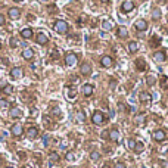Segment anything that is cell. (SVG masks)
Segmentation results:
<instances>
[{
    "mask_svg": "<svg viewBox=\"0 0 168 168\" xmlns=\"http://www.w3.org/2000/svg\"><path fill=\"white\" fill-rule=\"evenodd\" d=\"M9 16H10L12 19H18V18L21 16V10H19L18 8H12V9H9Z\"/></svg>",
    "mask_w": 168,
    "mask_h": 168,
    "instance_id": "cell-20",
    "label": "cell"
},
{
    "mask_svg": "<svg viewBox=\"0 0 168 168\" xmlns=\"http://www.w3.org/2000/svg\"><path fill=\"white\" fill-rule=\"evenodd\" d=\"M0 49H2V43H0Z\"/></svg>",
    "mask_w": 168,
    "mask_h": 168,
    "instance_id": "cell-51",
    "label": "cell"
},
{
    "mask_svg": "<svg viewBox=\"0 0 168 168\" xmlns=\"http://www.w3.org/2000/svg\"><path fill=\"white\" fill-rule=\"evenodd\" d=\"M71 81H72L74 84H77V83L80 81V78H78V77H71Z\"/></svg>",
    "mask_w": 168,
    "mask_h": 168,
    "instance_id": "cell-41",
    "label": "cell"
},
{
    "mask_svg": "<svg viewBox=\"0 0 168 168\" xmlns=\"http://www.w3.org/2000/svg\"><path fill=\"white\" fill-rule=\"evenodd\" d=\"M9 115H10L12 118H16V119H18V118L22 116V111H21L19 108H12L10 112H9Z\"/></svg>",
    "mask_w": 168,
    "mask_h": 168,
    "instance_id": "cell-21",
    "label": "cell"
},
{
    "mask_svg": "<svg viewBox=\"0 0 168 168\" xmlns=\"http://www.w3.org/2000/svg\"><path fill=\"white\" fill-rule=\"evenodd\" d=\"M47 143H49V136H43V145L47 146Z\"/></svg>",
    "mask_w": 168,
    "mask_h": 168,
    "instance_id": "cell-39",
    "label": "cell"
},
{
    "mask_svg": "<svg viewBox=\"0 0 168 168\" xmlns=\"http://www.w3.org/2000/svg\"><path fill=\"white\" fill-rule=\"evenodd\" d=\"M102 28H103L105 31H106V30H108V31L112 30V22H111V21H103V22H102Z\"/></svg>",
    "mask_w": 168,
    "mask_h": 168,
    "instance_id": "cell-29",
    "label": "cell"
},
{
    "mask_svg": "<svg viewBox=\"0 0 168 168\" xmlns=\"http://www.w3.org/2000/svg\"><path fill=\"white\" fill-rule=\"evenodd\" d=\"M58 58V52L56 50H53V59H56Z\"/></svg>",
    "mask_w": 168,
    "mask_h": 168,
    "instance_id": "cell-45",
    "label": "cell"
},
{
    "mask_svg": "<svg viewBox=\"0 0 168 168\" xmlns=\"http://www.w3.org/2000/svg\"><path fill=\"white\" fill-rule=\"evenodd\" d=\"M77 119H78V123H84L86 121V114L84 112H77Z\"/></svg>",
    "mask_w": 168,
    "mask_h": 168,
    "instance_id": "cell-34",
    "label": "cell"
},
{
    "mask_svg": "<svg viewBox=\"0 0 168 168\" xmlns=\"http://www.w3.org/2000/svg\"><path fill=\"white\" fill-rule=\"evenodd\" d=\"M59 159H61V156H59L58 152H50V153H49V161H52V162H58Z\"/></svg>",
    "mask_w": 168,
    "mask_h": 168,
    "instance_id": "cell-27",
    "label": "cell"
},
{
    "mask_svg": "<svg viewBox=\"0 0 168 168\" xmlns=\"http://www.w3.org/2000/svg\"><path fill=\"white\" fill-rule=\"evenodd\" d=\"M137 50H139L137 41H130V43H128V52H130V53H136Z\"/></svg>",
    "mask_w": 168,
    "mask_h": 168,
    "instance_id": "cell-23",
    "label": "cell"
},
{
    "mask_svg": "<svg viewBox=\"0 0 168 168\" xmlns=\"http://www.w3.org/2000/svg\"><path fill=\"white\" fill-rule=\"evenodd\" d=\"M22 133H24V128H22V125H21V124H15V125L12 127V134H13L15 137L22 136Z\"/></svg>",
    "mask_w": 168,
    "mask_h": 168,
    "instance_id": "cell-13",
    "label": "cell"
},
{
    "mask_svg": "<svg viewBox=\"0 0 168 168\" xmlns=\"http://www.w3.org/2000/svg\"><path fill=\"white\" fill-rule=\"evenodd\" d=\"M103 168H109V167H103Z\"/></svg>",
    "mask_w": 168,
    "mask_h": 168,
    "instance_id": "cell-53",
    "label": "cell"
},
{
    "mask_svg": "<svg viewBox=\"0 0 168 168\" xmlns=\"http://www.w3.org/2000/svg\"><path fill=\"white\" fill-rule=\"evenodd\" d=\"M116 36L118 37H121V38H125L128 36V30L125 27H118L116 28Z\"/></svg>",
    "mask_w": 168,
    "mask_h": 168,
    "instance_id": "cell-14",
    "label": "cell"
},
{
    "mask_svg": "<svg viewBox=\"0 0 168 168\" xmlns=\"http://www.w3.org/2000/svg\"><path fill=\"white\" fill-rule=\"evenodd\" d=\"M18 46H22V43L16 37H12L10 38V47H18Z\"/></svg>",
    "mask_w": 168,
    "mask_h": 168,
    "instance_id": "cell-30",
    "label": "cell"
},
{
    "mask_svg": "<svg viewBox=\"0 0 168 168\" xmlns=\"http://www.w3.org/2000/svg\"><path fill=\"white\" fill-rule=\"evenodd\" d=\"M152 18H153V19H159V18H161V10H159V9H155L153 13H152Z\"/></svg>",
    "mask_w": 168,
    "mask_h": 168,
    "instance_id": "cell-37",
    "label": "cell"
},
{
    "mask_svg": "<svg viewBox=\"0 0 168 168\" xmlns=\"http://www.w3.org/2000/svg\"><path fill=\"white\" fill-rule=\"evenodd\" d=\"M102 2H103V3H105V2H109V0H102Z\"/></svg>",
    "mask_w": 168,
    "mask_h": 168,
    "instance_id": "cell-49",
    "label": "cell"
},
{
    "mask_svg": "<svg viewBox=\"0 0 168 168\" xmlns=\"http://www.w3.org/2000/svg\"><path fill=\"white\" fill-rule=\"evenodd\" d=\"M27 136H28L30 139H36V137L38 136V128H37V127H30V128L27 130Z\"/></svg>",
    "mask_w": 168,
    "mask_h": 168,
    "instance_id": "cell-17",
    "label": "cell"
},
{
    "mask_svg": "<svg viewBox=\"0 0 168 168\" xmlns=\"http://www.w3.org/2000/svg\"><path fill=\"white\" fill-rule=\"evenodd\" d=\"M146 83H148L149 87H152V86L156 83V78H155L153 75H148V77H146Z\"/></svg>",
    "mask_w": 168,
    "mask_h": 168,
    "instance_id": "cell-31",
    "label": "cell"
},
{
    "mask_svg": "<svg viewBox=\"0 0 168 168\" xmlns=\"http://www.w3.org/2000/svg\"><path fill=\"white\" fill-rule=\"evenodd\" d=\"M99 158H100V153H99V152H96V151L90 152V159H91V161H99Z\"/></svg>",
    "mask_w": 168,
    "mask_h": 168,
    "instance_id": "cell-32",
    "label": "cell"
},
{
    "mask_svg": "<svg viewBox=\"0 0 168 168\" xmlns=\"http://www.w3.org/2000/svg\"><path fill=\"white\" fill-rule=\"evenodd\" d=\"M133 9H134V3L131 2V0H125V2H123L121 10H123L124 13H128V12H131Z\"/></svg>",
    "mask_w": 168,
    "mask_h": 168,
    "instance_id": "cell-6",
    "label": "cell"
},
{
    "mask_svg": "<svg viewBox=\"0 0 168 168\" xmlns=\"http://www.w3.org/2000/svg\"><path fill=\"white\" fill-rule=\"evenodd\" d=\"M22 74H24V71H22L21 66H15V68L10 71V77H12V78H21Z\"/></svg>",
    "mask_w": 168,
    "mask_h": 168,
    "instance_id": "cell-10",
    "label": "cell"
},
{
    "mask_svg": "<svg viewBox=\"0 0 168 168\" xmlns=\"http://www.w3.org/2000/svg\"><path fill=\"white\" fill-rule=\"evenodd\" d=\"M21 37L25 38V40L31 38V37H33V30H31V28H24V30L21 31Z\"/></svg>",
    "mask_w": 168,
    "mask_h": 168,
    "instance_id": "cell-18",
    "label": "cell"
},
{
    "mask_svg": "<svg viewBox=\"0 0 168 168\" xmlns=\"http://www.w3.org/2000/svg\"><path fill=\"white\" fill-rule=\"evenodd\" d=\"M65 158H66V161H74V153L72 152H66V155H65Z\"/></svg>",
    "mask_w": 168,
    "mask_h": 168,
    "instance_id": "cell-38",
    "label": "cell"
},
{
    "mask_svg": "<svg viewBox=\"0 0 168 168\" xmlns=\"http://www.w3.org/2000/svg\"><path fill=\"white\" fill-rule=\"evenodd\" d=\"M143 149H145V145H143L142 142H137V143H136V148H134V152H136V153H142Z\"/></svg>",
    "mask_w": 168,
    "mask_h": 168,
    "instance_id": "cell-28",
    "label": "cell"
},
{
    "mask_svg": "<svg viewBox=\"0 0 168 168\" xmlns=\"http://www.w3.org/2000/svg\"><path fill=\"white\" fill-rule=\"evenodd\" d=\"M139 99H140V102H142L143 105H151V102H152V94H151L149 91H142L140 96H139Z\"/></svg>",
    "mask_w": 168,
    "mask_h": 168,
    "instance_id": "cell-3",
    "label": "cell"
},
{
    "mask_svg": "<svg viewBox=\"0 0 168 168\" xmlns=\"http://www.w3.org/2000/svg\"><path fill=\"white\" fill-rule=\"evenodd\" d=\"M153 59L161 63V62H164V61L167 59V55H165V52L159 50V52H155V53H153Z\"/></svg>",
    "mask_w": 168,
    "mask_h": 168,
    "instance_id": "cell-12",
    "label": "cell"
},
{
    "mask_svg": "<svg viewBox=\"0 0 168 168\" xmlns=\"http://www.w3.org/2000/svg\"><path fill=\"white\" fill-rule=\"evenodd\" d=\"M91 121H93V124H96V125H100V124H103V121H105V116H103V114H102L100 111H94L93 115H91Z\"/></svg>",
    "mask_w": 168,
    "mask_h": 168,
    "instance_id": "cell-2",
    "label": "cell"
},
{
    "mask_svg": "<svg viewBox=\"0 0 168 168\" xmlns=\"http://www.w3.org/2000/svg\"><path fill=\"white\" fill-rule=\"evenodd\" d=\"M77 61H78V58H77L75 53H66V56H65V63H66L68 66H74V65L77 63Z\"/></svg>",
    "mask_w": 168,
    "mask_h": 168,
    "instance_id": "cell-4",
    "label": "cell"
},
{
    "mask_svg": "<svg viewBox=\"0 0 168 168\" xmlns=\"http://www.w3.org/2000/svg\"><path fill=\"white\" fill-rule=\"evenodd\" d=\"M36 43L40 44V46H44V44L49 43V37H47L44 33H38V34H37V38H36Z\"/></svg>",
    "mask_w": 168,
    "mask_h": 168,
    "instance_id": "cell-7",
    "label": "cell"
},
{
    "mask_svg": "<svg viewBox=\"0 0 168 168\" xmlns=\"http://www.w3.org/2000/svg\"><path fill=\"white\" fill-rule=\"evenodd\" d=\"M136 140H133V139H130L128 142H127V146H128V149H131V151H134V148H136Z\"/></svg>",
    "mask_w": 168,
    "mask_h": 168,
    "instance_id": "cell-35",
    "label": "cell"
},
{
    "mask_svg": "<svg viewBox=\"0 0 168 168\" xmlns=\"http://www.w3.org/2000/svg\"><path fill=\"white\" fill-rule=\"evenodd\" d=\"M61 149H66V142H62V145H61Z\"/></svg>",
    "mask_w": 168,
    "mask_h": 168,
    "instance_id": "cell-44",
    "label": "cell"
},
{
    "mask_svg": "<svg viewBox=\"0 0 168 168\" xmlns=\"http://www.w3.org/2000/svg\"><path fill=\"white\" fill-rule=\"evenodd\" d=\"M8 106H9V102H8L6 99H0V108L5 109V108H8Z\"/></svg>",
    "mask_w": 168,
    "mask_h": 168,
    "instance_id": "cell-36",
    "label": "cell"
},
{
    "mask_svg": "<svg viewBox=\"0 0 168 168\" xmlns=\"http://www.w3.org/2000/svg\"><path fill=\"white\" fill-rule=\"evenodd\" d=\"M134 27H136L137 31H146V30H148V22H146L145 19H140V21H137V22L134 24Z\"/></svg>",
    "mask_w": 168,
    "mask_h": 168,
    "instance_id": "cell-9",
    "label": "cell"
},
{
    "mask_svg": "<svg viewBox=\"0 0 168 168\" xmlns=\"http://www.w3.org/2000/svg\"><path fill=\"white\" fill-rule=\"evenodd\" d=\"M109 139H111L112 142H118V140H119V131H118L116 128H112V130L109 131Z\"/></svg>",
    "mask_w": 168,
    "mask_h": 168,
    "instance_id": "cell-22",
    "label": "cell"
},
{
    "mask_svg": "<svg viewBox=\"0 0 168 168\" xmlns=\"http://www.w3.org/2000/svg\"><path fill=\"white\" fill-rule=\"evenodd\" d=\"M93 90H94V87H93L91 84H84V86H83V94H84V96H91V94H93Z\"/></svg>",
    "mask_w": 168,
    "mask_h": 168,
    "instance_id": "cell-16",
    "label": "cell"
},
{
    "mask_svg": "<svg viewBox=\"0 0 168 168\" xmlns=\"http://www.w3.org/2000/svg\"><path fill=\"white\" fill-rule=\"evenodd\" d=\"M13 2H21V0H13Z\"/></svg>",
    "mask_w": 168,
    "mask_h": 168,
    "instance_id": "cell-50",
    "label": "cell"
},
{
    "mask_svg": "<svg viewBox=\"0 0 168 168\" xmlns=\"http://www.w3.org/2000/svg\"><path fill=\"white\" fill-rule=\"evenodd\" d=\"M159 41H161V40H159V37H156V38L153 37V40H152V43H153V44H159Z\"/></svg>",
    "mask_w": 168,
    "mask_h": 168,
    "instance_id": "cell-43",
    "label": "cell"
},
{
    "mask_svg": "<svg viewBox=\"0 0 168 168\" xmlns=\"http://www.w3.org/2000/svg\"><path fill=\"white\" fill-rule=\"evenodd\" d=\"M3 63H5V65H8V63H9V61H8L6 58H3Z\"/></svg>",
    "mask_w": 168,
    "mask_h": 168,
    "instance_id": "cell-47",
    "label": "cell"
},
{
    "mask_svg": "<svg viewBox=\"0 0 168 168\" xmlns=\"http://www.w3.org/2000/svg\"><path fill=\"white\" fill-rule=\"evenodd\" d=\"M40 2H49V0H40Z\"/></svg>",
    "mask_w": 168,
    "mask_h": 168,
    "instance_id": "cell-48",
    "label": "cell"
},
{
    "mask_svg": "<svg viewBox=\"0 0 168 168\" xmlns=\"http://www.w3.org/2000/svg\"><path fill=\"white\" fill-rule=\"evenodd\" d=\"M53 28H55V31H56V33H59V34H66V33H68V30H69L68 24H66L65 21H62V19H59V21H56V22H55Z\"/></svg>",
    "mask_w": 168,
    "mask_h": 168,
    "instance_id": "cell-1",
    "label": "cell"
},
{
    "mask_svg": "<svg viewBox=\"0 0 168 168\" xmlns=\"http://www.w3.org/2000/svg\"><path fill=\"white\" fill-rule=\"evenodd\" d=\"M152 137H153V140L155 142H164L165 140V137H167V134H165V131L164 130H155L153 131V134H152Z\"/></svg>",
    "mask_w": 168,
    "mask_h": 168,
    "instance_id": "cell-5",
    "label": "cell"
},
{
    "mask_svg": "<svg viewBox=\"0 0 168 168\" xmlns=\"http://www.w3.org/2000/svg\"><path fill=\"white\" fill-rule=\"evenodd\" d=\"M3 24H5V16L0 13V25H3Z\"/></svg>",
    "mask_w": 168,
    "mask_h": 168,
    "instance_id": "cell-42",
    "label": "cell"
},
{
    "mask_svg": "<svg viewBox=\"0 0 168 168\" xmlns=\"http://www.w3.org/2000/svg\"><path fill=\"white\" fill-rule=\"evenodd\" d=\"M22 58L25 59V61H31L34 58V50L31 49V47H25L24 52H22Z\"/></svg>",
    "mask_w": 168,
    "mask_h": 168,
    "instance_id": "cell-8",
    "label": "cell"
},
{
    "mask_svg": "<svg viewBox=\"0 0 168 168\" xmlns=\"http://www.w3.org/2000/svg\"><path fill=\"white\" fill-rule=\"evenodd\" d=\"M0 90H2V93H5L6 96H9V94H12V93H13V87H12L10 84H6L3 89H0Z\"/></svg>",
    "mask_w": 168,
    "mask_h": 168,
    "instance_id": "cell-25",
    "label": "cell"
},
{
    "mask_svg": "<svg viewBox=\"0 0 168 168\" xmlns=\"http://www.w3.org/2000/svg\"><path fill=\"white\" fill-rule=\"evenodd\" d=\"M22 168H28V167H22Z\"/></svg>",
    "mask_w": 168,
    "mask_h": 168,
    "instance_id": "cell-52",
    "label": "cell"
},
{
    "mask_svg": "<svg viewBox=\"0 0 168 168\" xmlns=\"http://www.w3.org/2000/svg\"><path fill=\"white\" fill-rule=\"evenodd\" d=\"M134 121H136V124H143V123L146 121L145 114H137V115H136V118H134Z\"/></svg>",
    "mask_w": 168,
    "mask_h": 168,
    "instance_id": "cell-24",
    "label": "cell"
},
{
    "mask_svg": "<svg viewBox=\"0 0 168 168\" xmlns=\"http://www.w3.org/2000/svg\"><path fill=\"white\" fill-rule=\"evenodd\" d=\"M80 71H81L83 75H90V74H91V66H90V63H83L81 68H80Z\"/></svg>",
    "mask_w": 168,
    "mask_h": 168,
    "instance_id": "cell-15",
    "label": "cell"
},
{
    "mask_svg": "<svg viewBox=\"0 0 168 168\" xmlns=\"http://www.w3.org/2000/svg\"><path fill=\"white\" fill-rule=\"evenodd\" d=\"M115 168H125V164H124V162H118Z\"/></svg>",
    "mask_w": 168,
    "mask_h": 168,
    "instance_id": "cell-40",
    "label": "cell"
},
{
    "mask_svg": "<svg viewBox=\"0 0 168 168\" xmlns=\"http://www.w3.org/2000/svg\"><path fill=\"white\" fill-rule=\"evenodd\" d=\"M75 96H77V91H75L74 89H68V90H66V98H68L69 100L75 99Z\"/></svg>",
    "mask_w": 168,
    "mask_h": 168,
    "instance_id": "cell-26",
    "label": "cell"
},
{
    "mask_svg": "<svg viewBox=\"0 0 168 168\" xmlns=\"http://www.w3.org/2000/svg\"><path fill=\"white\" fill-rule=\"evenodd\" d=\"M109 136V133L108 131H103V134H102V137H108Z\"/></svg>",
    "mask_w": 168,
    "mask_h": 168,
    "instance_id": "cell-46",
    "label": "cell"
},
{
    "mask_svg": "<svg viewBox=\"0 0 168 168\" xmlns=\"http://www.w3.org/2000/svg\"><path fill=\"white\" fill-rule=\"evenodd\" d=\"M100 63H102V66L109 68V66H112V65H114V61H112V58H111V56H102V58H100Z\"/></svg>",
    "mask_w": 168,
    "mask_h": 168,
    "instance_id": "cell-11",
    "label": "cell"
},
{
    "mask_svg": "<svg viewBox=\"0 0 168 168\" xmlns=\"http://www.w3.org/2000/svg\"><path fill=\"white\" fill-rule=\"evenodd\" d=\"M8 168H13V167H8Z\"/></svg>",
    "mask_w": 168,
    "mask_h": 168,
    "instance_id": "cell-54",
    "label": "cell"
},
{
    "mask_svg": "<svg viewBox=\"0 0 168 168\" xmlns=\"http://www.w3.org/2000/svg\"><path fill=\"white\" fill-rule=\"evenodd\" d=\"M161 87L165 89V90H168V77L164 75V77L161 78Z\"/></svg>",
    "mask_w": 168,
    "mask_h": 168,
    "instance_id": "cell-33",
    "label": "cell"
},
{
    "mask_svg": "<svg viewBox=\"0 0 168 168\" xmlns=\"http://www.w3.org/2000/svg\"><path fill=\"white\" fill-rule=\"evenodd\" d=\"M136 68H137V71H145L146 69V62L143 61L142 58L136 59Z\"/></svg>",
    "mask_w": 168,
    "mask_h": 168,
    "instance_id": "cell-19",
    "label": "cell"
}]
</instances>
